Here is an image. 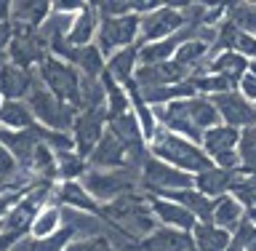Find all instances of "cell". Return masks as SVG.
Masks as SVG:
<instances>
[{
	"label": "cell",
	"instance_id": "6da1fadb",
	"mask_svg": "<svg viewBox=\"0 0 256 251\" xmlns=\"http://www.w3.org/2000/svg\"><path fill=\"white\" fill-rule=\"evenodd\" d=\"M150 155L163 160V163H168V166H174V168H179V171H184V174H192V176L214 168V160L203 152V147H198L195 142L184 139V136H179V134H171L163 126H158L155 134H152Z\"/></svg>",
	"mask_w": 256,
	"mask_h": 251
},
{
	"label": "cell",
	"instance_id": "7a4b0ae2",
	"mask_svg": "<svg viewBox=\"0 0 256 251\" xmlns=\"http://www.w3.org/2000/svg\"><path fill=\"white\" fill-rule=\"evenodd\" d=\"M27 107L40 126L51 128V131H59V134L72 131V123H75V118H78V110L59 102L38 78H35L32 91L27 94Z\"/></svg>",
	"mask_w": 256,
	"mask_h": 251
},
{
	"label": "cell",
	"instance_id": "3957f363",
	"mask_svg": "<svg viewBox=\"0 0 256 251\" xmlns=\"http://www.w3.org/2000/svg\"><path fill=\"white\" fill-rule=\"evenodd\" d=\"M139 176L142 171L136 168H115V171H86L83 176V187L96 203H112V200L131 195L139 187Z\"/></svg>",
	"mask_w": 256,
	"mask_h": 251
},
{
	"label": "cell",
	"instance_id": "277c9868",
	"mask_svg": "<svg viewBox=\"0 0 256 251\" xmlns=\"http://www.w3.org/2000/svg\"><path fill=\"white\" fill-rule=\"evenodd\" d=\"M38 80L59 102L70 104V107H75L80 112V72L72 67V64L48 54L46 59L38 64Z\"/></svg>",
	"mask_w": 256,
	"mask_h": 251
},
{
	"label": "cell",
	"instance_id": "5b68a950",
	"mask_svg": "<svg viewBox=\"0 0 256 251\" xmlns=\"http://www.w3.org/2000/svg\"><path fill=\"white\" fill-rule=\"evenodd\" d=\"M139 184L150 195H163V192H171V190H187V187H195V176L192 174H184L179 168L163 163V160L147 155L142 163V176H139Z\"/></svg>",
	"mask_w": 256,
	"mask_h": 251
},
{
	"label": "cell",
	"instance_id": "8992f818",
	"mask_svg": "<svg viewBox=\"0 0 256 251\" xmlns=\"http://www.w3.org/2000/svg\"><path fill=\"white\" fill-rule=\"evenodd\" d=\"M184 16L179 11V3L171 6H160L147 16H139V40L136 46H147V43H158V40H166L176 35L179 30H184Z\"/></svg>",
	"mask_w": 256,
	"mask_h": 251
},
{
	"label": "cell",
	"instance_id": "52a82bcc",
	"mask_svg": "<svg viewBox=\"0 0 256 251\" xmlns=\"http://www.w3.org/2000/svg\"><path fill=\"white\" fill-rule=\"evenodd\" d=\"M238 142H240V131L230 126H214L203 134V152L214 160V166L227 168V171H235L240 168V158H238Z\"/></svg>",
	"mask_w": 256,
	"mask_h": 251
},
{
	"label": "cell",
	"instance_id": "ba28073f",
	"mask_svg": "<svg viewBox=\"0 0 256 251\" xmlns=\"http://www.w3.org/2000/svg\"><path fill=\"white\" fill-rule=\"evenodd\" d=\"M96 38H99L102 56H112L123 51V48L134 46L139 40V16L128 14V16H118V19H102Z\"/></svg>",
	"mask_w": 256,
	"mask_h": 251
},
{
	"label": "cell",
	"instance_id": "9c48e42d",
	"mask_svg": "<svg viewBox=\"0 0 256 251\" xmlns=\"http://www.w3.org/2000/svg\"><path fill=\"white\" fill-rule=\"evenodd\" d=\"M11 32L14 35H11V43H8L11 64H16V67H22V70H32L48 56V48H46L43 40H40L38 30L11 24Z\"/></svg>",
	"mask_w": 256,
	"mask_h": 251
},
{
	"label": "cell",
	"instance_id": "30bf717a",
	"mask_svg": "<svg viewBox=\"0 0 256 251\" xmlns=\"http://www.w3.org/2000/svg\"><path fill=\"white\" fill-rule=\"evenodd\" d=\"M104 120H107V110H86L78 112L75 123H72V144L75 152L83 160H88V155L94 152V147L99 144V139L104 136Z\"/></svg>",
	"mask_w": 256,
	"mask_h": 251
},
{
	"label": "cell",
	"instance_id": "8fae6325",
	"mask_svg": "<svg viewBox=\"0 0 256 251\" xmlns=\"http://www.w3.org/2000/svg\"><path fill=\"white\" fill-rule=\"evenodd\" d=\"M208 99L214 102V107H216V112H219V118L224 120V126L238 128V131H243V128H248V126H256L254 104L248 99H243L238 91L216 94V96H208Z\"/></svg>",
	"mask_w": 256,
	"mask_h": 251
},
{
	"label": "cell",
	"instance_id": "7c38bea8",
	"mask_svg": "<svg viewBox=\"0 0 256 251\" xmlns=\"http://www.w3.org/2000/svg\"><path fill=\"white\" fill-rule=\"evenodd\" d=\"M94 171H115V168H126L128 166V152L126 147L118 142V136L112 131H104L99 144L94 147V152L86 160Z\"/></svg>",
	"mask_w": 256,
	"mask_h": 251
},
{
	"label": "cell",
	"instance_id": "4fadbf2b",
	"mask_svg": "<svg viewBox=\"0 0 256 251\" xmlns=\"http://www.w3.org/2000/svg\"><path fill=\"white\" fill-rule=\"evenodd\" d=\"M0 144L14 155L19 168L32 174V158H35V150L40 144V136L35 134V128H27V131H8V128H0Z\"/></svg>",
	"mask_w": 256,
	"mask_h": 251
},
{
	"label": "cell",
	"instance_id": "5bb4252c",
	"mask_svg": "<svg viewBox=\"0 0 256 251\" xmlns=\"http://www.w3.org/2000/svg\"><path fill=\"white\" fill-rule=\"evenodd\" d=\"M139 251H195L192 232L174 230V227H155L147 238L136 243Z\"/></svg>",
	"mask_w": 256,
	"mask_h": 251
},
{
	"label": "cell",
	"instance_id": "9a60e30c",
	"mask_svg": "<svg viewBox=\"0 0 256 251\" xmlns=\"http://www.w3.org/2000/svg\"><path fill=\"white\" fill-rule=\"evenodd\" d=\"M147 203H150L152 216H155V219H160L166 227L192 232V227L198 224L195 216H192L187 208H182L179 203H174V200H166V198H160V195H150V192H147Z\"/></svg>",
	"mask_w": 256,
	"mask_h": 251
},
{
	"label": "cell",
	"instance_id": "2e32d148",
	"mask_svg": "<svg viewBox=\"0 0 256 251\" xmlns=\"http://www.w3.org/2000/svg\"><path fill=\"white\" fill-rule=\"evenodd\" d=\"M32 86H35L32 70H22V67H16V64H11V62H6L3 67H0V96H3L6 102L27 99Z\"/></svg>",
	"mask_w": 256,
	"mask_h": 251
},
{
	"label": "cell",
	"instance_id": "e0dca14e",
	"mask_svg": "<svg viewBox=\"0 0 256 251\" xmlns=\"http://www.w3.org/2000/svg\"><path fill=\"white\" fill-rule=\"evenodd\" d=\"M160 198L174 200V203H179L182 208H187V211L195 216L198 222H211V219H214V200H211V198H206L203 192H198L195 187H187V190H171V192H163Z\"/></svg>",
	"mask_w": 256,
	"mask_h": 251
},
{
	"label": "cell",
	"instance_id": "ac0fdd59",
	"mask_svg": "<svg viewBox=\"0 0 256 251\" xmlns=\"http://www.w3.org/2000/svg\"><path fill=\"white\" fill-rule=\"evenodd\" d=\"M99 11H96V6L94 3H86L83 6V11L75 14V22H72V27H70V46H75V48H83V46H91V38L99 32Z\"/></svg>",
	"mask_w": 256,
	"mask_h": 251
},
{
	"label": "cell",
	"instance_id": "d6986e66",
	"mask_svg": "<svg viewBox=\"0 0 256 251\" xmlns=\"http://www.w3.org/2000/svg\"><path fill=\"white\" fill-rule=\"evenodd\" d=\"M208 72L227 78L230 83H232V88H238L240 78L248 72V59H246V56H240V54H235V51H219V54L211 56Z\"/></svg>",
	"mask_w": 256,
	"mask_h": 251
},
{
	"label": "cell",
	"instance_id": "ffe728a7",
	"mask_svg": "<svg viewBox=\"0 0 256 251\" xmlns=\"http://www.w3.org/2000/svg\"><path fill=\"white\" fill-rule=\"evenodd\" d=\"M51 16V3H32V0H19V3H11V24H19V27H30V30H40L43 22Z\"/></svg>",
	"mask_w": 256,
	"mask_h": 251
},
{
	"label": "cell",
	"instance_id": "44dd1931",
	"mask_svg": "<svg viewBox=\"0 0 256 251\" xmlns=\"http://www.w3.org/2000/svg\"><path fill=\"white\" fill-rule=\"evenodd\" d=\"M56 200H59L62 206L78 208V211H86V214L102 219V203H96V200L86 192L83 184H78V182H64L59 187V192H56Z\"/></svg>",
	"mask_w": 256,
	"mask_h": 251
},
{
	"label": "cell",
	"instance_id": "7402d4cb",
	"mask_svg": "<svg viewBox=\"0 0 256 251\" xmlns=\"http://www.w3.org/2000/svg\"><path fill=\"white\" fill-rule=\"evenodd\" d=\"M232 232L222 230L211 222H198L192 227V243H195V251H227Z\"/></svg>",
	"mask_w": 256,
	"mask_h": 251
},
{
	"label": "cell",
	"instance_id": "603a6c76",
	"mask_svg": "<svg viewBox=\"0 0 256 251\" xmlns=\"http://www.w3.org/2000/svg\"><path fill=\"white\" fill-rule=\"evenodd\" d=\"M230 187H232V171H227V168H208V171L198 174L195 176V190L203 192L206 198H222V195H230Z\"/></svg>",
	"mask_w": 256,
	"mask_h": 251
},
{
	"label": "cell",
	"instance_id": "cb8c5ba5",
	"mask_svg": "<svg viewBox=\"0 0 256 251\" xmlns=\"http://www.w3.org/2000/svg\"><path fill=\"white\" fill-rule=\"evenodd\" d=\"M136 64H139V46L134 43V46H128V48H123V51L110 56L107 72L118 80L120 86H126V83H131L134 75H136Z\"/></svg>",
	"mask_w": 256,
	"mask_h": 251
},
{
	"label": "cell",
	"instance_id": "d4e9b609",
	"mask_svg": "<svg viewBox=\"0 0 256 251\" xmlns=\"http://www.w3.org/2000/svg\"><path fill=\"white\" fill-rule=\"evenodd\" d=\"M99 80H102V86H104V94H107V120H115L120 115H126V112H131V99H128V91L110 75L107 70L102 72Z\"/></svg>",
	"mask_w": 256,
	"mask_h": 251
},
{
	"label": "cell",
	"instance_id": "484cf974",
	"mask_svg": "<svg viewBox=\"0 0 256 251\" xmlns=\"http://www.w3.org/2000/svg\"><path fill=\"white\" fill-rule=\"evenodd\" d=\"M243 219H246V208L240 206L232 195H222V198L214 200V219H211V224L232 232Z\"/></svg>",
	"mask_w": 256,
	"mask_h": 251
},
{
	"label": "cell",
	"instance_id": "4316f807",
	"mask_svg": "<svg viewBox=\"0 0 256 251\" xmlns=\"http://www.w3.org/2000/svg\"><path fill=\"white\" fill-rule=\"evenodd\" d=\"M70 64L75 67L83 78H102V72L107 70V64H104V56L99 51V46H83V48H75V54H72Z\"/></svg>",
	"mask_w": 256,
	"mask_h": 251
},
{
	"label": "cell",
	"instance_id": "83f0119b",
	"mask_svg": "<svg viewBox=\"0 0 256 251\" xmlns=\"http://www.w3.org/2000/svg\"><path fill=\"white\" fill-rule=\"evenodd\" d=\"M0 123L8 131H27L38 120L32 118L27 102H3L0 104Z\"/></svg>",
	"mask_w": 256,
	"mask_h": 251
},
{
	"label": "cell",
	"instance_id": "f1b7e54d",
	"mask_svg": "<svg viewBox=\"0 0 256 251\" xmlns=\"http://www.w3.org/2000/svg\"><path fill=\"white\" fill-rule=\"evenodd\" d=\"M230 195L235 198L243 208H254L256 206V171H248V168H235V171H232Z\"/></svg>",
	"mask_w": 256,
	"mask_h": 251
},
{
	"label": "cell",
	"instance_id": "f546056e",
	"mask_svg": "<svg viewBox=\"0 0 256 251\" xmlns=\"http://www.w3.org/2000/svg\"><path fill=\"white\" fill-rule=\"evenodd\" d=\"M187 107H190V115H192V123H195L200 131H208V128L219 126V112H216L214 102L208 99V96H192V99H187Z\"/></svg>",
	"mask_w": 256,
	"mask_h": 251
},
{
	"label": "cell",
	"instance_id": "4dcf8cb0",
	"mask_svg": "<svg viewBox=\"0 0 256 251\" xmlns=\"http://www.w3.org/2000/svg\"><path fill=\"white\" fill-rule=\"evenodd\" d=\"M86 171H88V163L75 150L56 152V176H59L62 182H78L86 176Z\"/></svg>",
	"mask_w": 256,
	"mask_h": 251
},
{
	"label": "cell",
	"instance_id": "1f68e13d",
	"mask_svg": "<svg viewBox=\"0 0 256 251\" xmlns=\"http://www.w3.org/2000/svg\"><path fill=\"white\" fill-rule=\"evenodd\" d=\"M72 240H75V230L67 227V224H62L56 232L46 238H30L27 243V251H64Z\"/></svg>",
	"mask_w": 256,
	"mask_h": 251
},
{
	"label": "cell",
	"instance_id": "d6a6232c",
	"mask_svg": "<svg viewBox=\"0 0 256 251\" xmlns=\"http://www.w3.org/2000/svg\"><path fill=\"white\" fill-rule=\"evenodd\" d=\"M227 22H232L238 30L256 35V3H232L227 6Z\"/></svg>",
	"mask_w": 256,
	"mask_h": 251
},
{
	"label": "cell",
	"instance_id": "836d02e7",
	"mask_svg": "<svg viewBox=\"0 0 256 251\" xmlns=\"http://www.w3.org/2000/svg\"><path fill=\"white\" fill-rule=\"evenodd\" d=\"M238 158H240V168L256 171V126H248V128L240 131Z\"/></svg>",
	"mask_w": 256,
	"mask_h": 251
},
{
	"label": "cell",
	"instance_id": "e575fe53",
	"mask_svg": "<svg viewBox=\"0 0 256 251\" xmlns=\"http://www.w3.org/2000/svg\"><path fill=\"white\" fill-rule=\"evenodd\" d=\"M227 251H256V224L243 219L232 230V238H230V246Z\"/></svg>",
	"mask_w": 256,
	"mask_h": 251
},
{
	"label": "cell",
	"instance_id": "d590c367",
	"mask_svg": "<svg viewBox=\"0 0 256 251\" xmlns=\"http://www.w3.org/2000/svg\"><path fill=\"white\" fill-rule=\"evenodd\" d=\"M59 222H62V208H46V211L38 214L35 224H32V235L35 238L51 235V232L59 230Z\"/></svg>",
	"mask_w": 256,
	"mask_h": 251
},
{
	"label": "cell",
	"instance_id": "8d00e7d4",
	"mask_svg": "<svg viewBox=\"0 0 256 251\" xmlns=\"http://www.w3.org/2000/svg\"><path fill=\"white\" fill-rule=\"evenodd\" d=\"M64 251H118V248L107 235H86V238L72 240Z\"/></svg>",
	"mask_w": 256,
	"mask_h": 251
},
{
	"label": "cell",
	"instance_id": "74e56055",
	"mask_svg": "<svg viewBox=\"0 0 256 251\" xmlns=\"http://www.w3.org/2000/svg\"><path fill=\"white\" fill-rule=\"evenodd\" d=\"M235 91L243 96V99H248V102H256V75H251V72H246L243 78H240V83H238V88Z\"/></svg>",
	"mask_w": 256,
	"mask_h": 251
},
{
	"label": "cell",
	"instance_id": "f35d334b",
	"mask_svg": "<svg viewBox=\"0 0 256 251\" xmlns=\"http://www.w3.org/2000/svg\"><path fill=\"white\" fill-rule=\"evenodd\" d=\"M22 195H24V192H3V195H0V222H3L6 214L22 200Z\"/></svg>",
	"mask_w": 256,
	"mask_h": 251
},
{
	"label": "cell",
	"instance_id": "ab89813d",
	"mask_svg": "<svg viewBox=\"0 0 256 251\" xmlns=\"http://www.w3.org/2000/svg\"><path fill=\"white\" fill-rule=\"evenodd\" d=\"M11 24H6V22H0V67H3V56H6V51H8V43H11Z\"/></svg>",
	"mask_w": 256,
	"mask_h": 251
},
{
	"label": "cell",
	"instance_id": "60d3db41",
	"mask_svg": "<svg viewBox=\"0 0 256 251\" xmlns=\"http://www.w3.org/2000/svg\"><path fill=\"white\" fill-rule=\"evenodd\" d=\"M0 22L11 24V3H6V0H0Z\"/></svg>",
	"mask_w": 256,
	"mask_h": 251
},
{
	"label": "cell",
	"instance_id": "b9f144b4",
	"mask_svg": "<svg viewBox=\"0 0 256 251\" xmlns=\"http://www.w3.org/2000/svg\"><path fill=\"white\" fill-rule=\"evenodd\" d=\"M27 243H30V238H22V240H19V243H16L11 251H27Z\"/></svg>",
	"mask_w": 256,
	"mask_h": 251
},
{
	"label": "cell",
	"instance_id": "7bdbcfd3",
	"mask_svg": "<svg viewBox=\"0 0 256 251\" xmlns=\"http://www.w3.org/2000/svg\"><path fill=\"white\" fill-rule=\"evenodd\" d=\"M0 195H3V187H0Z\"/></svg>",
	"mask_w": 256,
	"mask_h": 251
},
{
	"label": "cell",
	"instance_id": "ee69618b",
	"mask_svg": "<svg viewBox=\"0 0 256 251\" xmlns=\"http://www.w3.org/2000/svg\"><path fill=\"white\" fill-rule=\"evenodd\" d=\"M0 104H3V102H0Z\"/></svg>",
	"mask_w": 256,
	"mask_h": 251
}]
</instances>
